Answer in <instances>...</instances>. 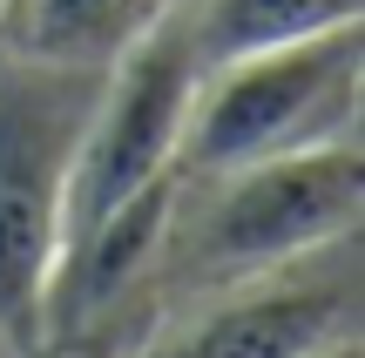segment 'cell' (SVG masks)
Returning <instances> with one entry per match:
<instances>
[{
    "instance_id": "cell-6",
    "label": "cell",
    "mask_w": 365,
    "mask_h": 358,
    "mask_svg": "<svg viewBox=\"0 0 365 358\" xmlns=\"http://www.w3.org/2000/svg\"><path fill=\"white\" fill-rule=\"evenodd\" d=\"M176 0H0V48L68 68H108Z\"/></svg>"
},
{
    "instance_id": "cell-8",
    "label": "cell",
    "mask_w": 365,
    "mask_h": 358,
    "mask_svg": "<svg viewBox=\"0 0 365 358\" xmlns=\"http://www.w3.org/2000/svg\"><path fill=\"white\" fill-rule=\"evenodd\" d=\"M304 358H365V352H359V332H339V338H325V345H312Z\"/></svg>"
},
{
    "instance_id": "cell-7",
    "label": "cell",
    "mask_w": 365,
    "mask_h": 358,
    "mask_svg": "<svg viewBox=\"0 0 365 358\" xmlns=\"http://www.w3.org/2000/svg\"><path fill=\"white\" fill-rule=\"evenodd\" d=\"M352 21H365V0H203V14L190 21V41L210 68L264 48H298V41H318Z\"/></svg>"
},
{
    "instance_id": "cell-2",
    "label": "cell",
    "mask_w": 365,
    "mask_h": 358,
    "mask_svg": "<svg viewBox=\"0 0 365 358\" xmlns=\"http://www.w3.org/2000/svg\"><path fill=\"white\" fill-rule=\"evenodd\" d=\"M359 75H365L359 21L298 41V48L210 61L196 75L190 115H182L176 176L203 183V176H230L250 162L359 135Z\"/></svg>"
},
{
    "instance_id": "cell-3",
    "label": "cell",
    "mask_w": 365,
    "mask_h": 358,
    "mask_svg": "<svg viewBox=\"0 0 365 358\" xmlns=\"http://www.w3.org/2000/svg\"><path fill=\"white\" fill-rule=\"evenodd\" d=\"M203 183H210L203 216L190 230L170 216V243H163V257H176L196 284L257 278V270L298 264L325 243L359 237V210H365L359 135L250 162L230 176H203Z\"/></svg>"
},
{
    "instance_id": "cell-4",
    "label": "cell",
    "mask_w": 365,
    "mask_h": 358,
    "mask_svg": "<svg viewBox=\"0 0 365 358\" xmlns=\"http://www.w3.org/2000/svg\"><path fill=\"white\" fill-rule=\"evenodd\" d=\"M196 75H203V54L190 41V21H176V14H163L129 54L102 68V95L88 108V129L75 149V183H68V237L88 230L95 216H108L115 203L143 196L149 183L176 176Z\"/></svg>"
},
{
    "instance_id": "cell-1",
    "label": "cell",
    "mask_w": 365,
    "mask_h": 358,
    "mask_svg": "<svg viewBox=\"0 0 365 358\" xmlns=\"http://www.w3.org/2000/svg\"><path fill=\"white\" fill-rule=\"evenodd\" d=\"M102 68L34 61L0 48V338L14 352L41 345L54 257L68 237V183Z\"/></svg>"
},
{
    "instance_id": "cell-9",
    "label": "cell",
    "mask_w": 365,
    "mask_h": 358,
    "mask_svg": "<svg viewBox=\"0 0 365 358\" xmlns=\"http://www.w3.org/2000/svg\"><path fill=\"white\" fill-rule=\"evenodd\" d=\"M27 358H88V352H81V345H61V338H48V345H34Z\"/></svg>"
},
{
    "instance_id": "cell-5",
    "label": "cell",
    "mask_w": 365,
    "mask_h": 358,
    "mask_svg": "<svg viewBox=\"0 0 365 358\" xmlns=\"http://www.w3.org/2000/svg\"><path fill=\"white\" fill-rule=\"evenodd\" d=\"M331 251L339 243L298 257V264L217 284L210 305H196L190 318H176L170 332H156L129 358H304L325 338L359 332L352 251L339 257V270H325Z\"/></svg>"
}]
</instances>
